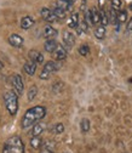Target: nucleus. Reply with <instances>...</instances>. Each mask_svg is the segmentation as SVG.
Instances as JSON below:
<instances>
[{
	"label": "nucleus",
	"mask_w": 132,
	"mask_h": 153,
	"mask_svg": "<svg viewBox=\"0 0 132 153\" xmlns=\"http://www.w3.org/2000/svg\"><path fill=\"white\" fill-rule=\"evenodd\" d=\"M45 114H46V109L43 106H35V107L28 109L22 119V128L27 129L32 125H35L36 122H39L40 119H43L45 117Z\"/></svg>",
	"instance_id": "obj_1"
},
{
	"label": "nucleus",
	"mask_w": 132,
	"mask_h": 153,
	"mask_svg": "<svg viewBox=\"0 0 132 153\" xmlns=\"http://www.w3.org/2000/svg\"><path fill=\"white\" fill-rule=\"evenodd\" d=\"M3 153H24V143L20 136L10 137L3 148Z\"/></svg>",
	"instance_id": "obj_2"
},
{
	"label": "nucleus",
	"mask_w": 132,
	"mask_h": 153,
	"mask_svg": "<svg viewBox=\"0 0 132 153\" xmlns=\"http://www.w3.org/2000/svg\"><path fill=\"white\" fill-rule=\"evenodd\" d=\"M4 101H5V106L7 112L11 116H15L18 111V95L16 91L10 90L4 95Z\"/></svg>",
	"instance_id": "obj_3"
},
{
	"label": "nucleus",
	"mask_w": 132,
	"mask_h": 153,
	"mask_svg": "<svg viewBox=\"0 0 132 153\" xmlns=\"http://www.w3.org/2000/svg\"><path fill=\"white\" fill-rule=\"evenodd\" d=\"M60 68H61V65L58 62H55V61L46 62L44 68H43V71H41V73H40V79H44V80L49 79L50 75L52 73H55L56 71H58Z\"/></svg>",
	"instance_id": "obj_4"
},
{
	"label": "nucleus",
	"mask_w": 132,
	"mask_h": 153,
	"mask_svg": "<svg viewBox=\"0 0 132 153\" xmlns=\"http://www.w3.org/2000/svg\"><path fill=\"white\" fill-rule=\"evenodd\" d=\"M40 13H41V17L44 18L46 22L52 23V22H57V21H58L57 16L53 13V11L50 10V9H47V7H43L41 11H40Z\"/></svg>",
	"instance_id": "obj_5"
},
{
	"label": "nucleus",
	"mask_w": 132,
	"mask_h": 153,
	"mask_svg": "<svg viewBox=\"0 0 132 153\" xmlns=\"http://www.w3.org/2000/svg\"><path fill=\"white\" fill-rule=\"evenodd\" d=\"M12 84H13V89L17 92V95H21L23 92L24 85H23V80H22L20 74H15L12 76Z\"/></svg>",
	"instance_id": "obj_6"
},
{
	"label": "nucleus",
	"mask_w": 132,
	"mask_h": 153,
	"mask_svg": "<svg viewBox=\"0 0 132 153\" xmlns=\"http://www.w3.org/2000/svg\"><path fill=\"white\" fill-rule=\"evenodd\" d=\"M63 43L68 49H72L75 44V35L69 30H64L63 32Z\"/></svg>",
	"instance_id": "obj_7"
},
{
	"label": "nucleus",
	"mask_w": 132,
	"mask_h": 153,
	"mask_svg": "<svg viewBox=\"0 0 132 153\" xmlns=\"http://www.w3.org/2000/svg\"><path fill=\"white\" fill-rule=\"evenodd\" d=\"M52 53H53L55 60H57V61H62V60H64L66 57H67V49H66L64 46H62V45H58Z\"/></svg>",
	"instance_id": "obj_8"
},
{
	"label": "nucleus",
	"mask_w": 132,
	"mask_h": 153,
	"mask_svg": "<svg viewBox=\"0 0 132 153\" xmlns=\"http://www.w3.org/2000/svg\"><path fill=\"white\" fill-rule=\"evenodd\" d=\"M9 43L15 48H21L23 44V38L18 34H11L9 36Z\"/></svg>",
	"instance_id": "obj_9"
},
{
	"label": "nucleus",
	"mask_w": 132,
	"mask_h": 153,
	"mask_svg": "<svg viewBox=\"0 0 132 153\" xmlns=\"http://www.w3.org/2000/svg\"><path fill=\"white\" fill-rule=\"evenodd\" d=\"M29 59H30V61H34L35 63H43L44 62L43 53H40L39 51H36V50L29 51Z\"/></svg>",
	"instance_id": "obj_10"
},
{
	"label": "nucleus",
	"mask_w": 132,
	"mask_h": 153,
	"mask_svg": "<svg viewBox=\"0 0 132 153\" xmlns=\"http://www.w3.org/2000/svg\"><path fill=\"white\" fill-rule=\"evenodd\" d=\"M57 34H58V32L51 26H46L44 28V36L46 39H53L55 36H57Z\"/></svg>",
	"instance_id": "obj_11"
},
{
	"label": "nucleus",
	"mask_w": 132,
	"mask_h": 153,
	"mask_svg": "<svg viewBox=\"0 0 132 153\" xmlns=\"http://www.w3.org/2000/svg\"><path fill=\"white\" fill-rule=\"evenodd\" d=\"M57 46H58V44H57V42H56L55 39H47V40L45 42V44H44L45 51L51 52V53L56 50V48H57Z\"/></svg>",
	"instance_id": "obj_12"
},
{
	"label": "nucleus",
	"mask_w": 132,
	"mask_h": 153,
	"mask_svg": "<svg viewBox=\"0 0 132 153\" xmlns=\"http://www.w3.org/2000/svg\"><path fill=\"white\" fill-rule=\"evenodd\" d=\"M45 124L44 123H36L34 126H33V130H32V135L33 137H36V136H40V134H43V131L45 130Z\"/></svg>",
	"instance_id": "obj_13"
},
{
	"label": "nucleus",
	"mask_w": 132,
	"mask_h": 153,
	"mask_svg": "<svg viewBox=\"0 0 132 153\" xmlns=\"http://www.w3.org/2000/svg\"><path fill=\"white\" fill-rule=\"evenodd\" d=\"M56 6L62 9L63 11H72L73 10V4L69 3V1H67V0H57Z\"/></svg>",
	"instance_id": "obj_14"
},
{
	"label": "nucleus",
	"mask_w": 132,
	"mask_h": 153,
	"mask_svg": "<svg viewBox=\"0 0 132 153\" xmlns=\"http://www.w3.org/2000/svg\"><path fill=\"white\" fill-rule=\"evenodd\" d=\"M36 65L38 63H35L34 61H28L26 65H24V72L28 74V75H34V73H35V71H36Z\"/></svg>",
	"instance_id": "obj_15"
},
{
	"label": "nucleus",
	"mask_w": 132,
	"mask_h": 153,
	"mask_svg": "<svg viewBox=\"0 0 132 153\" xmlns=\"http://www.w3.org/2000/svg\"><path fill=\"white\" fill-rule=\"evenodd\" d=\"M33 25H34V18L32 16H26L21 21V27L23 29H29L30 27H33Z\"/></svg>",
	"instance_id": "obj_16"
},
{
	"label": "nucleus",
	"mask_w": 132,
	"mask_h": 153,
	"mask_svg": "<svg viewBox=\"0 0 132 153\" xmlns=\"http://www.w3.org/2000/svg\"><path fill=\"white\" fill-rule=\"evenodd\" d=\"M68 26L69 28H77L79 26V13H73L69 17V21H68Z\"/></svg>",
	"instance_id": "obj_17"
},
{
	"label": "nucleus",
	"mask_w": 132,
	"mask_h": 153,
	"mask_svg": "<svg viewBox=\"0 0 132 153\" xmlns=\"http://www.w3.org/2000/svg\"><path fill=\"white\" fill-rule=\"evenodd\" d=\"M108 15H109V22H111V23H114V25H120L119 22H118V13H117V11L114 10V9H110V11L108 12Z\"/></svg>",
	"instance_id": "obj_18"
},
{
	"label": "nucleus",
	"mask_w": 132,
	"mask_h": 153,
	"mask_svg": "<svg viewBox=\"0 0 132 153\" xmlns=\"http://www.w3.org/2000/svg\"><path fill=\"white\" fill-rule=\"evenodd\" d=\"M104 35H105V27L101 25L95 29V36L97 39H103Z\"/></svg>",
	"instance_id": "obj_19"
},
{
	"label": "nucleus",
	"mask_w": 132,
	"mask_h": 153,
	"mask_svg": "<svg viewBox=\"0 0 132 153\" xmlns=\"http://www.w3.org/2000/svg\"><path fill=\"white\" fill-rule=\"evenodd\" d=\"M30 146H32L33 148H35V149L40 148V147L43 146V141H41V139H40L39 136L32 137V140H30Z\"/></svg>",
	"instance_id": "obj_20"
},
{
	"label": "nucleus",
	"mask_w": 132,
	"mask_h": 153,
	"mask_svg": "<svg viewBox=\"0 0 132 153\" xmlns=\"http://www.w3.org/2000/svg\"><path fill=\"white\" fill-rule=\"evenodd\" d=\"M92 22L93 25H98L101 22V15H100V11L97 9H92Z\"/></svg>",
	"instance_id": "obj_21"
},
{
	"label": "nucleus",
	"mask_w": 132,
	"mask_h": 153,
	"mask_svg": "<svg viewBox=\"0 0 132 153\" xmlns=\"http://www.w3.org/2000/svg\"><path fill=\"white\" fill-rule=\"evenodd\" d=\"M100 15H101V25L105 27L109 23V15L104 10H100Z\"/></svg>",
	"instance_id": "obj_22"
},
{
	"label": "nucleus",
	"mask_w": 132,
	"mask_h": 153,
	"mask_svg": "<svg viewBox=\"0 0 132 153\" xmlns=\"http://www.w3.org/2000/svg\"><path fill=\"white\" fill-rule=\"evenodd\" d=\"M90 126H91V124H90V120H88V119H83V120H81V123H80V129H81V131H83L84 134L88 132Z\"/></svg>",
	"instance_id": "obj_23"
},
{
	"label": "nucleus",
	"mask_w": 132,
	"mask_h": 153,
	"mask_svg": "<svg viewBox=\"0 0 132 153\" xmlns=\"http://www.w3.org/2000/svg\"><path fill=\"white\" fill-rule=\"evenodd\" d=\"M52 11H53V13H55L56 16H57L58 20H63V18L66 17V11H63L62 9H60V7H57V6H56Z\"/></svg>",
	"instance_id": "obj_24"
},
{
	"label": "nucleus",
	"mask_w": 132,
	"mask_h": 153,
	"mask_svg": "<svg viewBox=\"0 0 132 153\" xmlns=\"http://www.w3.org/2000/svg\"><path fill=\"white\" fill-rule=\"evenodd\" d=\"M36 94H38L36 86H32V88L29 89V91H28V100H29V101H33V100L35 99V96H36Z\"/></svg>",
	"instance_id": "obj_25"
},
{
	"label": "nucleus",
	"mask_w": 132,
	"mask_h": 153,
	"mask_svg": "<svg viewBox=\"0 0 132 153\" xmlns=\"http://www.w3.org/2000/svg\"><path fill=\"white\" fill-rule=\"evenodd\" d=\"M79 53H80L81 56H87V55L90 53V48H88V45H86V44L81 45V46L79 48Z\"/></svg>",
	"instance_id": "obj_26"
},
{
	"label": "nucleus",
	"mask_w": 132,
	"mask_h": 153,
	"mask_svg": "<svg viewBox=\"0 0 132 153\" xmlns=\"http://www.w3.org/2000/svg\"><path fill=\"white\" fill-rule=\"evenodd\" d=\"M127 20V12L126 11H120L119 13H118V22L119 23H122V22H125Z\"/></svg>",
	"instance_id": "obj_27"
},
{
	"label": "nucleus",
	"mask_w": 132,
	"mask_h": 153,
	"mask_svg": "<svg viewBox=\"0 0 132 153\" xmlns=\"http://www.w3.org/2000/svg\"><path fill=\"white\" fill-rule=\"evenodd\" d=\"M85 22H86L88 26L93 25V22H92V11H91V10L86 11V13H85Z\"/></svg>",
	"instance_id": "obj_28"
},
{
	"label": "nucleus",
	"mask_w": 132,
	"mask_h": 153,
	"mask_svg": "<svg viewBox=\"0 0 132 153\" xmlns=\"http://www.w3.org/2000/svg\"><path fill=\"white\" fill-rule=\"evenodd\" d=\"M53 130H55V132H56V134H62V132L64 131V125H63L62 123H57V124L55 125Z\"/></svg>",
	"instance_id": "obj_29"
},
{
	"label": "nucleus",
	"mask_w": 132,
	"mask_h": 153,
	"mask_svg": "<svg viewBox=\"0 0 132 153\" xmlns=\"http://www.w3.org/2000/svg\"><path fill=\"white\" fill-rule=\"evenodd\" d=\"M111 7L114 9L115 11L120 10V7H121V0H111Z\"/></svg>",
	"instance_id": "obj_30"
},
{
	"label": "nucleus",
	"mask_w": 132,
	"mask_h": 153,
	"mask_svg": "<svg viewBox=\"0 0 132 153\" xmlns=\"http://www.w3.org/2000/svg\"><path fill=\"white\" fill-rule=\"evenodd\" d=\"M79 27L83 29V32H88V25H87L85 21H81V23H80Z\"/></svg>",
	"instance_id": "obj_31"
},
{
	"label": "nucleus",
	"mask_w": 132,
	"mask_h": 153,
	"mask_svg": "<svg viewBox=\"0 0 132 153\" xmlns=\"http://www.w3.org/2000/svg\"><path fill=\"white\" fill-rule=\"evenodd\" d=\"M127 30H132V17L130 18V20H128V22H127Z\"/></svg>",
	"instance_id": "obj_32"
},
{
	"label": "nucleus",
	"mask_w": 132,
	"mask_h": 153,
	"mask_svg": "<svg viewBox=\"0 0 132 153\" xmlns=\"http://www.w3.org/2000/svg\"><path fill=\"white\" fill-rule=\"evenodd\" d=\"M104 3H105V0H100V1H98V5H100V10H103Z\"/></svg>",
	"instance_id": "obj_33"
},
{
	"label": "nucleus",
	"mask_w": 132,
	"mask_h": 153,
	"mask_svg": "<svg viewBox=\"0 0 132 153\" xmlns=\"http://www.w3.org/2000/svg\"><path fill=\"white\" fill-rule=\"evenodd\" d=\"M85 5H86V1L84 0V1H83V5H81V10H83V11L85 10Z\"/></svg>",
	"instance_id": "obj_34"
},
{
	"label": "nucleus",
	"mask_w": 132,
	"mask_h": 153,
	"mask_svg": "<svg viewBox=\"0 0 132 153\" xmlns=\"http://www.w3.org/2000/svg\"><path fill=\"white\" fill-rule=\"evenodd\" d=\"M67 1H69V3H72V4H73V3L75 1V0H67Z\"/></svg>",
	"instance_id": "obj_35"
},
{
	"label": "nucleus",
	"mask_w": 132,
	"mask_h": 153,
	"mask_svg": "<svg viewBox=\"0 0 132 153\" xmlns=\"http://www.w3.org/2000/svg\"><path fill=\"white\" fill-rule=\"evenodd\" d=\"M3 67H4V66H3V63L0 62V69H3Z\"/></svg>",
	"instance_id": "obj_36"
},
{
	"label": "nucleus",
	"mask_w": 132,
	"mask_h": 153,
	"mask_svg": "<svg viewBox=\"0 0 132 153\" xmlns=\"http://www.w3.org/2000/svg\"><path fill=\"white\" fill-rule=\"evenodd\" d=\"M128 7H130V10H132V4H130V6H128Z\"/></svg>",
	"instance_id": "obj_37"
},
{
	"label": "nucleus",
	"mask_w": 132,
	"mask_h": 153,
	"mask_svg": "<svg viewBox=\"0 0 132 153\" xmlns=\"http://www.w3.org/2000/svg\"><path fill=\"white\" fill-rule=\"evenodd\" d=\"M50 153H53V152H50Z\"/></svg>",
	"instance_id": "obj_38"
},
{
	"label": "nucleus",
	"mask_w": 132,
	"mask_h": 153,
	"mask_svg": "<svg viewBox=\"0 0 132 153\" xmlns=\"http://www.w3.org/2000/svg\"><path fill=\"white\" fill-rule=\"evenodd\" d=\"M64 153H68V152H64Z\"/></svg>",
	"instance_id": "obj_39"
}]
</instances>
